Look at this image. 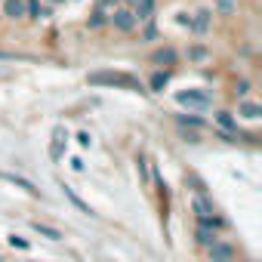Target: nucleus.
Returning <instances> with one entry per match:
<instances>
[{
  "label": "nucleus",
  "instance_id": "21",
  "mask_svg": "<svg viewBox=\"0 0 262 262\" xmlns=\"http://www.w3.org/2000/svg\"><path fill=\"white\" fill-rule=\"evenodd\" d=\"M47 4H65V0H47Z\"/></svg>",
  "mask_w": 262,
  "mask_h": 262
},
{
  "label": "nucleus",
  "instance_id": "15",
  "mask_svg": "<svg viewBox=\"0 0 262 262\" xmlns=\"http://www.w3.org/2000/svg\"><path fill=\"white\" fill-rule=\"evenodd\" d=\"M176 120H179V126H194V129H201V126H204V120H201V117H188V114H179Z\"/></svg>",
  "mask_w": 262,
  "mask_h": 262
},
{
  "label": "nucleus",
  "instance_id": "6",
  "mask_svg": "<svg viewBox=\"0 0 262 262\" xmlns=\"http://www.w3.org/2000/svg\"><path fill=\"white\" fill-rule=\"evenodd\" d=\"M179 102L188 105V108H207L210 105V96L207 93H198V90H185V93H179Z\"/></svg>",
  "mask_w": 262,
  "mask_h": 262
},
{
  "label": "nucleus",
  "instance_id": "8",
  "mask_svg": "<svg viewBox=\"0 0 262 262\" xmlns=\"http://www.w3.org/2000/svg\"><path fill=\"white\" fill-rule=\"evenodd\" d=\"M65 139H68V133H65L62 126H56V129H53V142H50V158H53V161L62 158V145H65Z\"/></svg>",
  "mask_w": 262,
  "mask_h": 262
},
{
  "label": "nucleus",
  "instance_id": "11",
  "mask_svg": "<svg viewBox=\"0 0 262 262\" xmlns=\"http://www.w3.org/2000/svg\"><path fill=\"white\" fill-rule=\"evenodd\" d=\"M151 10H155V0H139V4H136V22H145L148 16H151Z\"/></svg>",
  "mask_w": 262,
  "mask_h": 262
},
{
  "label": "nucleus",
  "instance_id": "7",
  "mask_svg": "<svg viewBox=\"0 0 262 262\" xmlns=\"http://www.w3.org/2000/svg\"><path fill=\"white\" fill-rule=\"evenodd\" d=\"M25 19H50V7H40V0H25Z\"/></svg>",
  "mask_w": 262,
  "mask_h": 262
},
{
  "label": "nucleus",
  "instance_id": "18",
  "mask_svg": "<svg viewBox=\"0 0 262 262\" xmlns=\"http://www.w3.org/2000/svg\"><path fill=\"white\" fill-rule=\"evenodd\" d=\"M167 80H170V77H167V74H161V71H158V74H155V77H151V90H164V86H167Z\"/></svg>",
  "mask_w": 262,
  "mask_h": 262
},
{
  "label": "nucleus",
  "instance_id": "3",
  "mask_svg": "<svg viewBox=\"0 0 262 262\" xmlns=\"http://www.w3.org/2000/svg\"><path fill=\"white\" fill-rule=\"evenodd\" d=\"M111 22H114V28H117V31H123V34H129V31L139 25V22H136V16L129 13V10H114Z\"/></svg>",
  "mask_w": 262,
  "mask_h": 262
},
{
  "label": "nucleus",
  "instance_id": "5",
  "mask_svg": "<svg viewBox=\"0 0 262 262\" xmlns=\"http://www.w3.org/2000/svg\"><path fill=\"white\" fill-rule=\"evenodd\" d=\"M207 250H210V259H213V262H234V247H231V244L216 241V244H210Z\"/></svg>",
  "mask_w": 262,
  "mask_h": 262
},
{
  "label": "nucleus",
  "instance_id": "4",
  "mask_svg": "<svg viewBox=\"0 0 262 262\" xmlns=\"http://www.w3.org/2000/svg\"><path fill=\"white\" fill-rule=\"evenodd\" d=\"M216 126L222 129V136H241L237 120L231 117V111H216Z\"/></svg>",
  "mask_w": 262,
  "mask_h": 262
},
{
  "label": "nucleus",
  "instance_id": "10",
  "mask_svg": "<svg viewBox=\"0 0 262 262\" xmlns=\"http://www.w3.org/2000/svg\"><path fill=\"white\" fill-rule=\"evenodd\" d=\"M241 117L259 120V117H262V105H259V102H241Z\"/></svg>",
  "mask_w": 262,
  "mask_h": 262
},
{
  "label": "nucleus",
  "instance_id": "14",
  "mask_svg": "<svg viewBox=\"0 0 262 262\" xmlns=\"http://www.w3.org/2000/svg\"><path fill=\"white\" fill-rule=\"evenodd\" d=\"M62 188H65V194H68V198L74 201V207H80V210H83L86 216H96V213H93V210H90V207H86V204H83V201L77 198V194H74V188H71V185H62Z\"/></svg>",
  "mask_w": 262,
  "mask_h": 262
},
{
  "label": "nucleus",
  "instance_id": "1",
  "mask_svg": "<svg viewBox=\"0 0 262 262\" xmlns=\"http://www.w3.org/2000/svg\"><path fill=\"white\" fill-rule=\"evenodd\" d=\"M90 83L93 86H123V90H139L142 93V83L136 77L123 74V71H96V74H90Z\"/></svg>",
  "mask_w": 262,
  "mask_h": 262
},
{
  "label": "nucleus",
  "instance_id": "16",
  "mask_svg": "<svg viewBox=\"0 0 262 262\" xmlns=\"http://www.w3.org/2000/svg\"><path fill=\"white\" fill-rule=\"evenodd\" d=\"M155 62H158V65H164V62H167V65H173V62H176V53H173V50H164V53H158V56H155Z\"/></svg>",
  "mask_w": 262,
  "mask_h": 262
},
{
  "label": "nucleus",
  "instance_id": "9",
  "mask_svg": "<svg viewBox=\"0 0 262 262\" xmlns=\"http://www.w3.org/2000/svg\"><path fill=\"white\" fill-rule=\"evenodd\" d=\"M4 16L7 19H25V0H7V4H4Z\"/></svg>",
  "mask_w": 262,
  "mask_h": 262
},
{
  "label": "nucleus",
  "instance_id": "20",
  "mask_svg": "<svg viewBox=\"0 0 262 262\" xmlns=\"http://www.w3.org/2000/svg\"><path fill=\"white\" fill-rule=\"evenodd\" d=\"M77 142H80L83 148H90V142H93V136H90V133H77Z\"/></svg>",
  "mask_w": 262,
  "mask_h": 262
},
{
  "label": "nucleus",
  "instance_id": "17",
  "mask_svg": "<svg viewBox=\"0 0 262 262\" xmlns=\"http://www.w3.org/2000/svg\"><path fill=\"white\" fill-rule=\"evenodd\" d=\"M34 231H40V234H47V237H53V241H59V237H62L56 228H47V225H40V222H34Z\"/></svg>",
  "mask_w": 262,
  "mask_h": 262
},
{
  "label": "nucleus",
  "instance_id": "12",
  "mask_svg": "<svg viewBox=\"0 0 262 262\" xmlns=\"http://www.w3.org/2000/svg\"><path fill=\"white\" fill-rule=\"evenodd\" d=\"M210 16H213V13H210V10H201V13H198V19H194V22H191V28H194V31H198V34H204V31H207V28H210Z\"/></svg>",
  "mask_w": 262,
  "mask_h": 262
},
{
  "label": "nucleus",
  "instance_id": "19",
  "mask_svg": "<svg viewBox=\"0 0 262 262\" xmlns=\"http://www.w3.org/2000/svg\"><path fill=\"white\" fill-rule=\"evenodd\" d=\"M247 90H250V83H247V80H241V83H237V90H234V96H241V99H244V96H247Z\"/></svg>",
  "mask_w": 262,
  "mask_h": 262
},
{
  "label": "nucleus",
  "instance_id": "13",
  "mask_svg": "<svg viewBox=\"0 0 262 262\" xmlns=\"http://www.w3.org/2000/svg\"><path fill=\"white\" fill-rule=\"evenodd\" d=\"M219 237H216V231L210 228V225H201L198 228V244H204V247H210V244H216Z\"/></svg>",
  "mask_w": 262,
  "mask_h": 262
},
{
  "label": "nucleus",
  "instance_id": "2",
  "mask_svg": "<svg viewBox=\"0 0 262 262\" xmlns=\"http://www.w3.org/2000/svg\"><path fill=\"white\" fill-rule=\"evenodd\" d=\"M191 210H194V216H198V222H201V225H213V228H219V225H222V219L216 216L213 204H210L204 194H194V198H191Z\"/></svg>",
  "mask_w": 262,
  "mask_h": 262
}]
</instances>
